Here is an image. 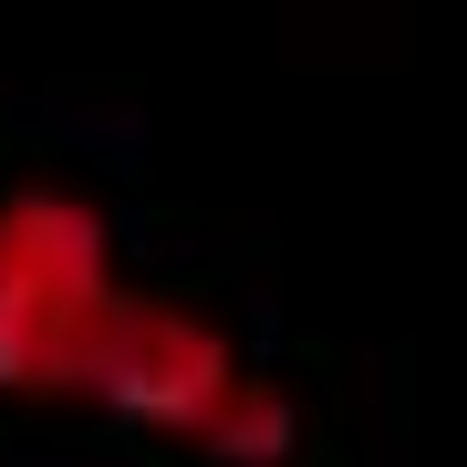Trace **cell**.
I'll list each match as a JSON object with an SVG mask.
<instances>
[{
  "label": "cell",
  "mask_w": 467,
  "mask_h": 467,
  "mask_svg": "<svg viewBox=\"0 0 467 467\" xmlns=\"http://www.w3.org/2000/svg\"><path fill=\"white\" fill-rule=\"evenodd\" d=\"M125 312L135 291L104 208L73 187H0V395L94 405Z\"/></svg>",
  "instance_id": "1"
},
{
  "label": "cell",
  "mask_w": 467,
  "mask_h": 467,
  "mask_svg": "<svg viewBox=\"0 0 467 467\" xmlns=\"http://www.w3.org/2000/svg\"><path fill=\"white\" fill-rule=\"evenodd\" d=\"M94 405L177 436V447H198L218 467H291V447H301V405L270 374L239 364V343L218 333L208 312L156 301V291H135L125 333H115V353H104Z\"/></svg>",
  "instance_id": "2"
}]
</instances>
